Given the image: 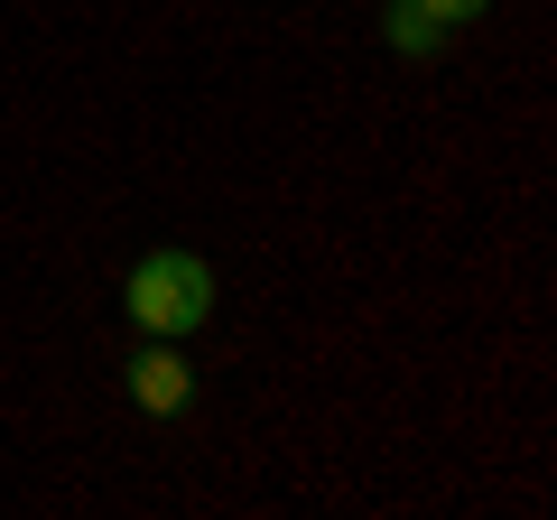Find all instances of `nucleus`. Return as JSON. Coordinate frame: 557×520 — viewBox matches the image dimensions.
<instances>
[{
  "instance_id": "nucleus-1",
  "label": "nucleus",
  "mask_w": 557,
  "mask_h": 520,
  "mask_svg": "<svg viewBox=\"0 0 557 520\" xmlns=\"http://www.w3.org/2000/svg\"><path fill=\"white\" fill-rule=\"evenodd\" d=\"M121 307H131L139 335L186 344V335H205V317H214V270H205L196 251H177V242H159V251H139V260H131Z\"/></svg>"
},
{
  "instance_id": "nucleus-2",
  "label": "nucleus",
  "mask_w": 557,
  "mask_h": 520,
  "mask_svg": "<svg viewBox=\"0 0 557 520\" xmlns=\"http://www.w3.org/2000/svg\"><path fill=\"white\" fill-rule=\"evenodd\" d=\"M196 400V372H186L177 344H149V354L131 362V409L139 419H177V409Z\"/></svg>"
},
{
  "instance_id": "nucleus-3",
  "label": "nucleus",
  "mask_w": 557,
  "mask_h": 520,
  "mask_svg": "<svg viewBox=\"0 0 557 520\" xmlns=\"http://www.w3.org/2000/svg\"><path fill=\"white\" fill-rule=\"evenodd\" d=\"M381 38H391L399 57H437V47H446V28L428 20L418 0H391V20H381Z\"/></svg>"
},
{
  "instance_id": "nucleus-4",
  "label": "nucleus",
  "mask_w": 557,
  "mask_h": 520,
  "mask_svg": "<svg viewBox=\"0 0 557 520\" xmlns=\"http://www.w3.org/2000/svg\"><path fill=\"white\" fill-rule=\"evenodd\" d=\"M418 10H428V20H437V28H465V20H483L493 0H418Z\"/></svg>"
}]
</instances>
